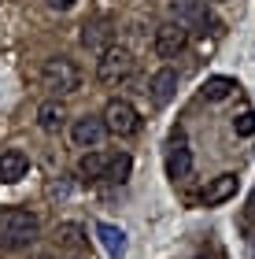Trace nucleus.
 <instances>
[{
	"instance_id": "11",
	"label": "nucleus",
	"mask_w": 255,
	"mask_h": 259,
	"mask_svg": "<svg viewBox=\"0 0 255 259\" xmlns=\"http://www.w3.org/2000/svg\"><path fill=\"white\" fill-rule=\"evenodd\" d=\"M233 196H237V174H218V178L203 189V204L218 207V204H226V200H233Z\"/></svg>"
},
{
	"instance_id": "1",
	"label": "nucleus",
	"mask_w": 255,
	"mask_h": 259,
	"mask_svg": "<svg viewBox=\"0 0 255 259\" xmlns=\"http://www.w3.org/2000/svg\"><path fill=\"white\" fill-rule=\"evenodd\" d=\"M41 237V222L33 211L26 207H4L0 211V248L4 252H15V248H26Z\"/></svg>"
},
{
	"instance_id": "2",
	"label": "nucleus",
	"mask_w": 255,
	"mask_h": 259,
	"mask_svg": "<svg viewBox=\"0 0 255 259\" xmlns=\"http://www.w3.org/2000/svg\"><path fill=\"white\" fill-rule=\"evenodd\" d=\"M41 85L52 93V97H67V93H74L82 85V70L74 67V60H67V56H52V60H44L41 67Z\"/></svg>"
},
{
	"instance_id": "12",
	"label": "nucleus",
	"mask_w": 255,
	"mask_h": 259,
	"mask_svg": "<svg viewBox=\"0 0 255 259\" xmlns=\"http://www.w3.org/2000/svg\"><path fill=\"white\" fill-rule=\"evenodd\" d=\"M52 237H56V244L60 248H67V252H78V248H85V230L78 226V222H56V230H52Z\"/></svg>"
},
{
	"instance_id": "9",
	"label": "nucleus",
	"mask_w": 255,
	"mask_h": 259,
	"mask_svg": "<svg viewBox=\"0 0 255 259\" xmlns=\"http://www.w3.org/2000/svg\"><path fill=\"white\" fill-rule=\"evenodd\" d=\"M174 93H178V70H174V67L156 70L152 81H148V97H152V104H156V108H167V104L174 100Z\"/></svg>"
},
{
	"instance_id": "14",
	"label": "nucleus",
	"mask_w": 255,
	"mask_h": 259,
	"mask_svg": "<svg viewBox=\"0 0 255 259\" xmlns=\"http://www.w3.org/2000/svg\"><path fill=\"white\" fill-rule=\"evenodd\" d=\"M63 122H67V111H63L60 100H48V104H41V108H37V126L44 130V134H56Z\"/></svg>"
},
{
	"instance_id": "5",
	"label": "nucleus",
	"mask_w": 255,
	"mask_h": 259,
	"mask_svg": "<svg viewBox=\"0 0 255 259\" xmlns=\"http://www.w3.org/2000/svg\"><path fill=\"white\" fill-rule=\"evenodd\" d=\"M185 45H189V30H185L181 22H163V26L156 30L152 49H156V56H163V60H174Z\"/></svg>"
},
{
	"instance_id": "10",
	"label": "nucleus",
	"mask_w": 255,
	"mask_h": 259,
	"mask_svg": "<svg viewBox=\"0 0 255 259\" xmlns=\"http://www.w3.org/2000/svg\"><path fill=\"white\" fill-rule=\"evenodd\" d=\"M26 170H30L26 152H19V148L0 152V182H4V185H15L19 178H26Z\"/></svg>"
},
{
	"instance_id": "21",
	"label": "nucleus",
	"mask_w": 255,
	"mask_h": 259,
	"mask_svg": "<svg viewBox=\"0 0 255 259\" xmlns=\"http://www.w3.org/2000/svg\"><path fill=\"white\" fill-rule=\"evenodd\" d=\"M196 259H211V255H196Z\"/></svg>"
},
{
	"instance_id": "17",
	"label": "nucleus",
	"mask_w": 255,
	"mask_h": 259,
	"mask_svg": "<svg viewBox=\"0 0 255 259\" xmlns=\"http://www.w3.org/2000/svg\"><path fill=\"white\" fill-rule=\"evenodd\" d=\"M170 15L185 22V19H203V0H170Z\"/></svg>"
},
{
	"instance_id": "4",
	"label": "nucleus",
	"mask_w": 255,
	"mask_h": 259,
	"mask_svg": "<svg viewBox=\"0 0 255 259\" xmlns=\"http://www.w3.org/2000/svg\"><path fill=\"white\" fill-rule=\"evenodd\" d=\"M104 122H108L111 134L130 137V134H137V126H141V115H137V108L130 100H108V108H104Z\"/></svg>"
},
{
	"instance_id": "13",
	"label": "nucleus",
	"mask_w": 255,
	"mask_h": 259,
	"mask_svg": "<svg viewBox=\"0 0 255 259\" xmlns=\"http://www.w3.org/2000/svg\"><path fill=\"white\" fill-rule=\"evenodd\" d=\"M96 237H100L104 252H108L111 259H122V255H126V233H122L119 226H111V222H100V226H96Z\"/></svg>"
},
{
	"instance_id": "20",
	"label": "nucleus",
	"mask_w": 255,
	"mask_h": 259,
	"mask_svg": "<svg viewBox=\"0 0 255 259\" xmlns=\"http://www.w3.org/2000/svg\"><path fill=\"white\" fill-rule=\"evenodd\" d=\"M48 8H56V11H71L74 0H48Z\"/></svg>"
},
{
	"instance_id": "8",
	"label": "nucleus",
	"mask_w": 255,
	"mask_h": 259,
	"mask_svg": "<svg viewBox=\"0 0 255 259\" xmlns=\"http://www.w3.org/2000/svg\"><path fill=\"white\" fill-rule=\"evenodd\" d=\"M78 41H82V49L89 52H104V49H111V41H115V26H111V19H92L82 26V33H78Z\"/></svg>"
},
{
	"instance_id": "16",
	"label": "nucleus",
	"mask_w": 255,
	"mask_h": 259,
	"mask_svg": "<svg viewBox=\"0 0 255 259\" xmlns=\"http://www.w3.org/2000/svg\"><path fill=\"white\" fill-rule=\"evenodd\" d=\"M233 89H237V81H233V78H222V74H218V78H207L200 93H203V100L222 104V100H229V97H233Z\"/></svg>"
},
{
	"instance_id": "7",
	"label": "nucleus",
	"mask_w": 255,
	"mask_h": 259,
	"mask_svg": "<svg viewBox=\"0 0 255 259\" xmlns=\"http://www.w3.org/2000/svg\"><path fill=\"white\" fill-rule=\"evenodd\" d=\"M167 174H170L174 182H185V178L192 174V152H189V141H185V134H174V141H170Z\"/></svg>"
},
{
	"instance_id": "22",
	"label": "nucleus",
	"mask_w": 255,
	"mask_h": 259,
	"mask_svg": "<svg viewBox=\"0 0 255 259\" xmlns=\"http://www.w3.org/2000/svg\"><path fill=\"white\" fill-rule=\"evenodd\" d=\"M37 259H52V255H37Z\"/></svg>"
},
{
	"instance_id": "6",
	"label": "nucleus",
	"mask_w": 255,
	"mask_h": 259,
	"mask_svg": "<svg viewBox=\"0 0 255 259\" xmlns=\"http://www.w3.org/2000/svg\"><path fill=\"white\" fill-rule=\"evenodd\" d=\"M104 134H108V122H104V115H82V119H74L71 126V137L78 148H96Z\"/></svg>"
},
{
	"instance_id": "19",
	"label": "nucleus",
	"mask_w": 255,
	"mask_h": 259,
	"mask_svg": "<svg viewBox=\"0 0 255 259\" xmlns=\"http://www.w3.org/2000/svg\"><path fill=\"white\" fill-rule=\"evenodd\" d=\"M233 130H237L240 137H251V134H255V115H251V111H240L237 119H233Z\"/></svg>"
},
{
	"instance_id": "3",
	"label": "nucleus",
	"mask_w": 255,
	"mask_h": 259,
	"mask_svg": "<svg viewBox=\"0 0 255 259\" xmlns=\"http://www.w3.org/2000/svg\"><path fill=\"white\" fill-rule=\"evenodd\" d=\"M133 52L130 49H104L100 52V60H96V78L104 81V85H122L126 78L133 74Z\"/></svg>"
},
{
	"instance_id": "18",
	"label": "nucleus",
	"mask_w": 255,
	"mask_h": 259,
	"mask_svg": "<svg viewBox=\"0 0 255 259\" xmlns=\"http://www.w3.org/2000/svg\"><path fill=\"white\" fill-rule=\"evenodd\" d=\"M130 167H133V163H130L126 152H122V156H111V159H108V174H104V178H108V182H126V178H130Z\"/></svg>"
},
{
	"instance_id": "15",
	"label": "nucleus",
	"mask_w": 255,
	"mask_h": 259,
	"mask_svg": "<svg viewBox=\"0 0 255 259\" xmlns=\"http://www.w3.org/2000/svg\"><path fill=\"white\" fill-rule=\"evenodd\" d=\"M78 174H82V178H89V182H100L104 174H108V156H104V152H85L82 159H78Z\"/></svg>"
}]
</instances>
